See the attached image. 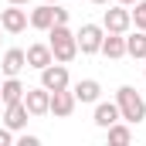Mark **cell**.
<instances>
[{"label":"cell","mask_w":146,"mask_h":146,"mask_svg":"<svg viewBox=\"0 0 146 146\" xmlns=\"http://www.w3.org/2000/svg\"><path fill=\"white\" fill-rule=\"evenodd\" d=\"M99 95H102V85H99L95 78H82V82L75 85V99H78V102H99Z\"/></svg>","instance_id":"cell-16"},{"label":"cell","mask_w":146,"mask_h":146,"mask_svg":"<svg viewBox=\"0 0 146 146\" xmlns=\"http://www.w3.org/2000/svg\"><path fill=\"white\" fill-rule=\"evenodd\" d=\"M92 3H109V0H92Z\"/></svg>","instance_id":"cell-25"},{"label":"cell","mask_w":146,"mask_h":146,"mask_svg":"<svg viewBox=\"0 0 146 146\" xmlns=\"http://www.w3.org/2000/svg\"><path fill=\"white\" fill-rule=\"evenodd\" d=\"M37 143H41V139H37V136H27V133L17 139V146H37Z\"/></svg>","instance_id":"cell-22"},{"label":"cell","mask_w":146,"mask_h":146,"mask_svg":"<svg viewBox=\"0 0 146 146\" xmlns=\"http://www.w3.org/2000/svg\"><path fill=\"white\" fill-rule=\"evenodd\" d=\"M75 106H78L75 92H68V88H58V92H51V106H48V112H54L58 119H68V115L75 112Z\"/></svg>","instance_id":"cell-8"},{"label":"cell","mask_w":146,"mask_h":146,"mask_svg":"<svg viewBox=\"0 0 146 146\" xmlns=\"http://www.w3.org/2000/svg\"><path fill=\"white\" fill-rule=\"evenodd\" d=\"M0 34H3V27H0Z\"/></svg>","instance_id":"cell-27"},{"label":"cell","mask_w":146,"mask_h":146,"mask_svg":"<svg viewBox=\"0 0 146 146\" xmlns=\"http://www.w3.org/2000/svg\"><path fill=\"white\" fill-rule=\"evenodd\" d=\"M102 37H106V27L102 24H82V31L75 34V41H78V51L82 54H99Z\"/></svg>","instance_id":"cell-4"},{"label":"cell","mask_w":146,"mask_h":146,"mask_svg":"<svg viewBox=\"0 0 146 146\" xmlns=\"http://www.w3.org/2000/svg\"><path fill=\"white\" fill-rule=\"evenodd\" d=\"M115 3H122V7H133V3H136V0H115Z\"/></svg>","instance_id":"cell-24"},{"label":"cell","mask_w":146,"mask_h":146,"mask_svg":"<svg viewBox=\"0 0 146 146\" xmlns=\"http://www.w3.org/2000/svg\"><path fill=\"white\" fill-rule=\"evenodd\" d=\"M24 106L31 115H48V106H51V92L44 88V85H37V88H27L24 92Z\"/></svg>","instance_id":"cell-7"},{"label":"cell","mask_w":146,"mask_h":146,"mask_svg":"<svg viewBox=\"0 0 146 146\" xmlns=\"http://www.w3.org/2000/svg\"><path fill=\"white\" fill-rule=\"evenodd\" d=\"M106 133H109V143H115V146L133 143V129H129V126H122V119H119V122H112Z\"/></svg>","instance_id":"cell-18"},{"label":"cell","mask_w":146,"mask_h":146,"mask_svg":"<svg viewBox=\"0 0 146 146\" xmlns=\"http://www.w3.org/2000/svg\"><path fill=\"white\" fill-rule=\"evenodd\" d=\"M54 24H68V10L54 3Z\"/></svg>","instance_id":"cell-20"},{"label":"cell","mask_w":146,"mask_h":146,"mask_svg":"<svg viewBox=\"0 0 146 146\" xmlns=\"http://www.w3.org/2000/svg\"><path fill=\"white\" fill-rule=\"evenodd\" d=\"M7 3H17V7H27L31 0H7Z\"/></svg>","instance_id":"cell-23"},{"label":"cell","mask_w":146,"mask_h":146,"mask_svg":"<svg viewBox=\"0 0 146 146\" xmlns=\"http://www.w3.org/2000/svg\"><path fill=\"white\" fill-rule=\"evenodd\" d=\"M27 119H31V112H27V106H24V99H21V102H10L7 112H3V126L14 129V133H21V129L27 126Z\"/></svg>","instance_id":"cell-9"},{"label":"cell","mask_w":146,"mask_h":146,"mask_svg":"<svg viewBox=\"0 0 146 146\" xmlns=\"http://www.w3.org/2000/svg\"><path fill=\"white\" fill-rule=\"evenodd\" d=\"M24 54H27V65H31V68H37V72H41V68H48V65L54 61V54H51V44H31Z\"/></svg>","instance_id":"cell-14"},{"label":"cell","mask_w":146,"mask_h":146,"mask_svg":"<svg viewBox=\"0 0 146 146\" xmlns=\"http://www.w3.org/2000/svg\"><path fill=\"white\" fill-rule=\"evenodd\" d=\"M126 54L129 58H146V31H136V34L126 37Z\"/></svg>","instance_id":"cell-17"},{"label":"cell","mask_w":146,"mask_h":146,"mask_svg":"<svg viewBox=\"0 0 146 146\" xmlns=\"http://www.w3.org/2000/svg\"><path fill=\"white\" fill-rule=\"evenodd\" d=\"M44 3H58V0H44Z\"/></svg>","instance_id":"cell-26"},{"label":"cell","mask_w":146,"mask_h":146,"mask_svg":"<svg viewBox=\"0 0 146 146\" xmlns=\"http://www.w3.org/2000/svg\"><path fill=\"white\" fill-rule=\"evenodd\" d=\"M129 14H133V24H136V31H146V0H136V3L129 7Z\"/></svg>","instance_id":"cell-19"},{"label":"cell","mask_w":146,"mask_h":146,"mask_svg":"<svg viewBox=\"0 0 146 146\" xmlns=\"http://www.w3.org/2000/svg\"><path fill=\"white\" fill-rule=\"evenodd\" d=\"M24 68H27V54H24L21 48H10V51H3V61H0V72L7 75V78H10V75H21Z\"/></svg>","instance_id":"cell-10"},{"label":"cell","mask_w":146,"mask_h":146,"mask_svg":"<svg viewBox=\"0 0 146 146\" xmlns=\"http://www.w3.org/2000/svg\"><path fill=\"white\" fill-rule=\"evenodd\" d=\"M106 58H112V61H119V58H126V34H109L106 31V37H102V48H99Z\"/></svg>","instance_id":"cell-11"},{"label":"cell","mask_w":146,"mask_h":146,"mask_svg":"<svg viewBox=\"0 0 146 146\" xmlns=\"http://www.w3.org/2000/svg\"><path fill=\"white\" fill-rule=\"evenodd\" d=\"M92 119H95L99 129H109L112 122H119L122 115H119V106H115V102H95V115H92Z\"/></svg>","instance_id":"cell-12"},{"label":"cell","mask_w":146,"mask_h":146,"mask_svg":"<svg viewBox=\"0 0 146 146\" xmlns=\"http://www.w3.org/2000/svg\"><path fill=\"white\" fill-rule=\"evenodd\" d=\"M24 85H21V78L17 75H10V78H3L0 82V99H3V106H10V102H21L24 99Z\"/></svg>","instance_id":"cell-15"},{"label":"cell","mask_w":146,"mask_h":146,"mask_svg":"<svg viewBox=\"0 0 146 146\" xmlns=\"http://www.w3.org/2000/svg\"><path fill=\"white\" fill-rule=\"evenodd\" d=\"M68 82H72V78H68V68H65L61 61H58V65L51 61L48 68H41V85H44L48 92H58V88H68Z\"/></svg>","instance_id":"cell-6"},{"label":"cell","mask_w":146,"mask_h":146,"mask_svg":"<svg viewBox=\"0 0 146 146\" xmlns=\"http://www.w3.org/2000/svg\"><path fill=\"white\" fill-rule=\"evenodd\" d=\"M115 106H119L122 122H129V126H136V122L146 119V99L133 88V85H122V88L115 92Z\"/></svg>","instance_id":"cell-1"},{"label":"cell","mask_w":146,"mask_h":146,"mask_svg":"<svg viewBox=\"0 0 146 146\" xmlns=\"http://www.w3.org/2000/svg\"><path fill=\"white\" fill-rule=\"evenodd\" d=\"M48 37H51L48 44H51V54H54V61H61V65L75 61V54H78V41H75V34L68 31V24H51Z\"/></svg>","instance_id":"cell-2"},{"label":"cell","mask_w":146,"mask_h":146,"mask_svg":"<svg viewBox=\"0 0 146 146\" xmlns=\"http://www.w3.org/2000/svg\"><path fill=\"white\" fill-rule=\"evenodd\" d=\"M27 24H31L34 31H51V24H54V3H41L37 10H31Z\"/></svg>","instance_id":"cell-13"},{"label":"cell","mask_w":146,"mask_h":146,"mask_svg":"<svg viewBox=\"0 0 146 146\" xmlns=\"http://www.w3.org/2000/svg\"><path fill=\"white\" fill-rule=\"evenodd\" d=\"M102 27H106L109 34H126V31L133 27V14H129V7H122V3L109 7V10L102 14Z\"/></svg>","instance_id":"cell-3"},{"label":"cell","mask_w":146,"mask_h":146,"mask_svg":"<svg viewBox=\"0 0 146 146\" xmlns=\"http://www.w3.org/2000/svg\"><path fill=\"white\" fill-rule=\"evenodd\" d=\"M10 143H14V129L3 126V129H0V146H10Z\"/></svg>","instance_id":"cell-21"},{"label":"cell","mask_w":146,"mask_h":146,"mask_svg":"<svg viewBox=\"0 0 146 146\" xmlns=\"http://www.w3.org/2000/svg\"><path fill=\"white\" fill-rule=\"evenodd\" d=\"M0 27L7 34H21L27 31V10L17 7V3H7V10H0Z\"/></svg>","instance_id":"cell-5"}]
</instances>
